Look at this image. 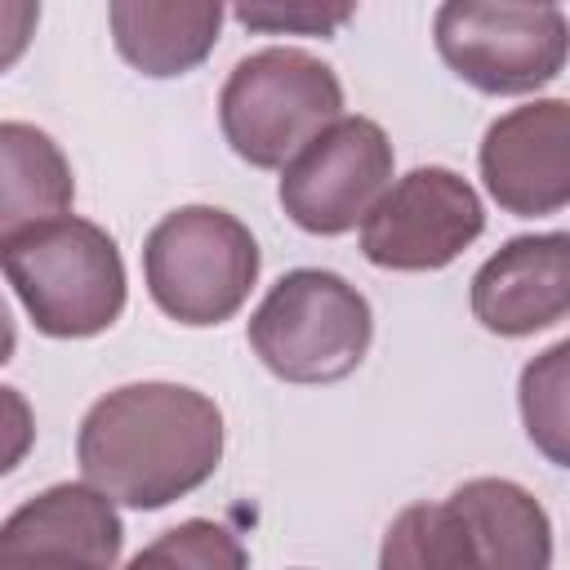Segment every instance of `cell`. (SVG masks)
<instances>
[{"mask_svg":"<svg viewBox=\"0 0 570 570\" xmlns=\"http://www.w3.org/2000/svg\"><path fill=\"white\" fill-rule=\"evenodd\" d=\"M263 254L254 232L218 205H178L142 240V281L151 303L191 330L232 321L254 281Z\"/></svg>","mask_w":570,"mask_h":570,"instance_id":"cell-4","label":"cell"},{"mask_svg":"<svg viewBox=\"0 0 570 570\" xmlns=\"http://www.w3.org/2000/svg\"><path fill=\"white\" fill-rule=\"evenodd\" d=\"M481 178L503 214L539 218L570 200V102L534 98L503 111L481 138Z\"/></svg>","mask_w":570,"mask_h":570,"instance_id":"cell-10","label":"cell"},{"mask_svg":"<svg viewBox=\"0 0 570 570\" xmlns=\"http://www.w3.org/2000/svg\"><path fill=\"white\" fill-rule=\"evenodd\" d=\"M116 53L151 76L174 80L196 71L223 36V0H107Z\"/></svg>","mask_w":570,"mask_h":570,"instance_id":"cell-13","label":"cell"},{"mask_svg":"<svg viewBox=\"0 0 570 570\" xmlns=\"http://www.w3.org/2000/svg\"><path fill=\"white\" fill-rule=\"evenodd\" d=\"M13 347H18V325H13V316H9V303L0 298V365L13 356Z\"/></svg>","mask_w":570,"mask_h":570,"instance_id":"cell-20","label":"cell"},{"mask_svg":"<svg viewBox=\"0 0 570 570\" xmlns=\"http://www.w3.org/2000/svg\"><path fill=\"white\" fill-rule=\"evenodd\" d=\"M40 27V0H0V71L18 67Z\"/></svg>","mask_w":570,"mask_h":570,"instance_id":"cell-19","label":"cell"},{"mask_svg":"<svg viewBox=\"0 0 570 570\" xmlns=\"http://www.w3.org/2000/svg\"><path fill=\"white\" fill-rule=\"evenodd\" d=\"M343 116V85L330 62L294 45L245 53L218 89V129L254 169H281L307 138Z\"/></svg>","mask_w":570,"mask_h":570,"instance_id":"cell-5","label":"cell"},{"mask_svg":"<svg viewBox=\"0 0 570 570\" xmlns=\"http://www.w3.org/2000/svg\"><path fill=\"white\" fill-rule=\"evenodd\" d=\"M0 272L49 338H94L125 312V258L107 227L58 214L0 240Z\"/></svg>","mask_w":570,"mask_h":570,"instance_id":"cell-3","label":"cell"},{"mask_svg":"<svg viewBox=\"0 0 570 570\" xmlns=\"http://www.w3.org/2000/svg\"><path fill=\"white\" fill-rule=\"evenodd\" d=\"M552 4H561V0H552Z\"/></svg>","mask_w":570,"mask_h":570,"instance_id":"cell-21","label":"cell"},{"mask_svg":"<svg viewBox=\"0 0 570 570\" xmlns=\"http://www.w3.org/2000/svg\"><path fill=\"white\" fill-rule=\"evenodd\" d=\"M392 142L370 116H338L281 165V209L312 236L352 232L392 183Z\"/></svg>","mask_w":570,"mask_h":570,"instance_id":"cell-9","label":"cell"},{"mask_svg":"<svg viewBox=\"0 0 570 570\" xmlns=\"http://www.w3.org/2000/svg\"><path fill=\"white\" fill-rule=\"evenodd\" d=\"M134 566H196V570H218V566H249V552L245 543L218 525V521H205V517H191V521H178L174 530H165L156 543H147Z\"/></svg>","mask_w":570,"mask_h":570,"instance_id":"cell-17","label":"cell"},{"mask_svg":"<svg viewBox=\"0 0 570 570\" xmlns=\"http://www.w3.org/2000/svg\"><path fill=\"white\" fill-rule=\"evenodd\" d=\"M521 423L534 450L548 454V463H570V343H552L543 356H534L521 370Z\"/></svg>","mask_w":570,"mask_h":570,"instance_id":"cell-15","label":"cell"},{"mask_svg":"<svg viewBox=\"0 0 570 570\" xmlns=\"http://www.w3.org/2000/svg\"><path fill=\"white\" fill-rule=\"evenodd\" d=\"M223 410L187 383H125L98 396L76 432V463L111 503L156 512L200 490L223 463Z\"/></svg>","mask_w":570,"mask_h":570,"instance_id":"cell-1","label":"cell"},{"mask_svg":"<svg viewBox=\"0 0 570 570\" xmlns=\"http://www.w3.org/2000/svg\"><path fill=\"white\" fill-rule=\"evenodd\" d=\"M356 227L361 254L374 267L441 272L485 232V205L463 174L445 165H419L387 183Z\"/></svg>","mask_w":570,"mask_h":570,"instance_id":"cell-8","label":"cell"},{"mask_svg":"<svg viewBox=\"0 0 570 570\" xmlns=\"http://www.w3.org/2000/svg\"><path fill=\"white\" fill-rule=\"evenodd\" d=\"M361 0H232V13L254 36H338Z\"/></svg>","mask_w":570,"mask_h":570,"instance_id":"cell-16","label":"cell"},{"mask_svg":"<svg viewBox=\"0 0 570 570\" xmlns=\"http://www.w3.org/2000/svg\"><path fill=\"white\" fill-rule=\"evenodd\" d=\"M125 525L89 481H58L0 521V566H120Z\"/></svg>","mask_w":570,"mask_h":570,"instance_id":"cell-12","label":"cell"},{"mask_svg":"<svg viewBox=\"0 0 570 570\" xmlns=\"http://www.w3.org/2000/svg\"><path fill=\"white\" fill-rule=\"evenodd\" d=\"M36 445V410L18 387H0V476H9Z\"/></svg>","mask_w":570,"mask_h":570,"instance_id":"cell-18","label":"cell"},{"mask_svg":"<svg viewBox=\"0 0 570 570\" xmlns=\"http://www.w3.org/2000/svg\"><path fill=\"white\" fill-rule=\"evenodd\" d=\"M76 174L62 147L27 120H0V240L71 214Z\"/></svg>","mask_w":570,"mask_h":570,"instance_id":"cell-14","label":"cell"},{"mask_svg":"<svg viewBox=\"0 0 570 570\" xmlns=\"http://www.w3.org/2000/svg\"><path fill=\"white\" fill-rule=\"evenodd\" d=\"M379 561L410 570H548L552 521L508 476H472L441 503H410L383 534Z\"/></svg>","mask_w":570,"mask_h":570,"instance_id":"cell-2","label":"cell"},{"mask_svg":"<svg viewBox=\"0 0 570 570\" xmlns=\"http://www.w3.org/2000/svg\"><path fill=\"white\" fill-rule=\"evenodd\" d=\"M254 356L285 383L347 379L374 338L370 298L325 267L285 272L249 316Z\"/></svg>","mask_w":570,"mask_h":570,"instance_id":"cell-6","label":"cell"},{"mask_svg":"<svg viewBox=\"0 0 570 570\" xmlns=\"http://www.w3.org/2000/svg\"><path fill=\"white\" fill-rule=\"evenodd\" d=\"M432 40L463 85L517 98L566 71L570 22L552 0H441Z\"/></svg>","mask_w":570,"mask_h":570,"instance_id":"cell-7","label":"cell"},{"mask_svg":"<svg viewBox=\"0 0 570 570\" xmlns=\"http://www.w3.org/2000/svg\"><path fill=\"white\" fill-rule=\"evenodd\" d=\"M472 316L499 338L552 330L570 312V236L539 232L503 240L472 276Z\"/></svg>","mask_w":570,"mask_h":570,"instance_id":"cell-11","label":"cell"}]
</instances>
